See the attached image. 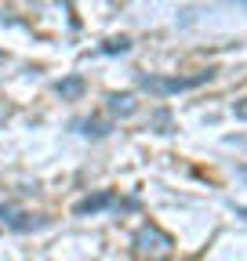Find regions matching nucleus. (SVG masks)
Returning a JSON list of instances; mask_svg holds the SVG:
<instances>
[{
  "label": "nucleus",
  "mask_w": 247,
  "mask_h": 261,
  "mask_svg": "<svg viewBox=\"0 0 247 261\" xmlns=\"http://www.w3.org/2000/svg\"><path fill=\"white\" fill-rule=\"evenodd\" d=\"M55 91H58L62 98H69V102H73V98H80V94H84V76H66V80H58V84H55Z\"/></svg>",
  "instance_id": "6"
},
{
  "label": "nucleus",
  "mask_w": 247,
  "mask_h": 261,
  "mask_svg": "<svg viewBox=\"0 0 247 261\" xmlns=\"http://www.w3.org/2000/svg\"><path fill=\"white\" fill-rule=\"evenodd\" d=\"M109 207H120V196L116 192H95V196H84V200L73 203V214L77 218H87V214H102Z\"/></svg>",
  "instance_id": "3"
},
{
  "label": "nucleus",
  "mask_w": 247,
  "mask_h": 261,
  "mask_svg": "<svg viewBox=\"0 0 247 261\" xmlns=\"http://www.w3.org/2000/svg\"><path fill=\"white\" fill-rule=\"evenodd\" d=\"M233 116H236V120H247V98H240V102L233 106Z\"/></svg>",
  "instance_id": "9"
},
{
  "label": "nucleus",
  "mask_w": 247,
  "mask_h": 261,
  "mask_svg": "<svg viewBox=\"0 0 247 261\" xmlns=\"http://www.w3.org/2000/svg\"><path fill=\"white\" fill-rule=\"evenodd\" d=\"M135 109H138V102L131 94H109V113L113 116H131Z\"/></svg>",
  "instance_id": "5"
},
{
  "label": "nucleus",
  "mask_w": 247,
  "mask_h": 261,
  "mask_svg": "<svg viewBox=\"0 0 247 261\" xmlns=\"http://www.w3.org/2000/svg\"><path fill=\"white\" fill-rule=\"evenodd\" d=\"M243 178H247V167H243Z\"/></svg>",
  "instance_id": "10"
},
{
  "label": "nucleus",
  "mask_w": 247,
  "mask_h": 261,
  "mask_svg": "<svg viewBox=\"0 0 247 261\" xmlns=\"http://www.w3.org/2000/svg\"><path fill=\"white\" fill-rule=\"evenodd\" d=\"M124 51H131V40L128 37H116V40H106L102 44V55H124Z\"/></svg>",
  "instance_id": "8"
},
{
  "label": "nucleus",
  "mask_w": 247,
  "mask_h": 261,
  "mask_svg": "<svg viewBox=\"0 0 247 261\" xmlns=\"http://www.w3.org/2000/svg\"><path fill=\"white\" fill-rule=\"evenodd\" d=\"M0 225L15 228V232H29V228H44L47 218H33V214H22L18 207H0Z\"/></svg>",
  "instance_id": "4"
},
{
  "label": "nucleus",
  "mask_w": 247,
  "mask_h": 261,
  "mask_svg": "<svg viewBox=\"0 0 247 261\" xmlns=\"http://www.w3.org/2000/svg\"><path fill=\"white\" fill-rule=\"evenodd\" d=\"M214 73H193V76H138V84L149 94H182V91H196L200 84H207Z\"/></svg>",
  "instance_id": "2"
},
{
  "label": "nucleus",
  "mask_w": 247,
  "mask_h": 261,
  "mask_svg": "<svg viewBox=\"0 0 247 261\" xmlns=\"http://www.w3.org/2000/svg\"><path fill=\"white\" fill-rule=\"evenodd\" d=\"M171 250H175V240L164 232L160 225L149 221V225H142L138 232H135V254L142 261H167Z\"/></svg>",
  "instance_id": "1"
},
{
  "label": "nucleus",
  "mask_w": 247,
  "mask_h": 261,
  "mask_svg": "<svg viewBox=\"0 0 247 261\" xmlns=\"http://www.w3.org/2000/svg\"><path fill=\"white\" fill-rule=\"evenodd\" d=\"M77 127L84 130L87 138H106V135H109V123H102V120H84V123H77Z\"/></svg>",
  "instance_id": "7"
}]
</instances>
